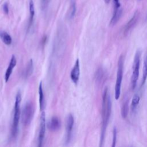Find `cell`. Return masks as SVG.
I'll list each match as a JSON object with an SVG mask.
<instances>
[{
	"instance_id": "cell-7",
	"label": "cell",
	"mask_w": 147,
	"mask_h": 147,
	"mask_svg": "<svg viewBox=\"0 0 147 147\" xmlns=\"http://www.w3.org/2000/svg\"><path fill=\"white\" fill-rule=\"evenodd\" d=\"M74 123V117L72 114H69L66 121V143H68L71 140Z\"/></svg>"
},
{
	"instance_id": "cell-11",
	"label": "cell",
	"mask_w": 147,
	"mask_h": 147,
	"mask_svg": "<svg viewBox=\"0 0 147 147\" xmlns=\"http://www.w3.org/2000/svg\"><path fill=\"white\" fill-rule=\"evenodd\" d=\"M138 19V13L136 12L134 14L133 17L131 18V20L126 25V26L125 27V30H124L125 33L129 32L130 31V30L131 29L134 27V26L136 25Z\"/></svg>"
},
{
	"instance_id": "cell-13",
	"label": "cell",
	"mask_w": 147,
	"mask_h": 147,
	"mask_svg": "<svg viewBox=\"0 0 147 147\" xmlns=\"http://www.w3.org/2000/svg\"><path fill=\"white\" fill-rule=\"evenodd\" d=\"M38 94H39V104H40V109L41 110H42L44 109L45 105V99L44 95L42 89V84L41 82L39 86H38Z\"/></svg>"
},
{
	"instance_id": "cell-18",
	"label": "cell",
	"mask_w": 147,
	"mask_h": 147,
	"mask_svg": "<svg viewBox=\"0 0 147 147\" xmlns=\"http://www.w3.org/2000/svg\"><path fill=\"white\" fill-rule=\"evenodd\" d=\"M128 110H129V103H128V101L126 100L122 107H121V115L122 117L123 118H125L128 114Z\"/></svg>"
},
{
	"instance_id": "cell-21",
	"label": "cell",
	"mask_w": 147,
	"mask_h": 147,
	"mask_svg": "<svg viewBox=\"0 0 147 147\" xmlns=\"http://www.w3.org/2000/svg\"><path fill=\"white\" fill-rule=\"evenodd\" d=\"M116 141H117V129L116 127H114L113 131V144L112 147H114L116 144Z\"/></svg>"
},
{
	"instance_id": "cell-22",
	"label": "cell",
	"mask_w": 147,
	"mask_h": 147,
	"mask_svg": "<svg viewBox=\"0 0 147 147\" xmlns=\"http://www.w3.org/2000/svg\"><path fill=\"white\" fill-rule=\"evenodd\" d=\"M3 10L4 13L6 14H8V13H9V6H8L7 2H5L3 5Z\"/></svg>"
},
{
	"instance_id": "cell-9",
	"label": "cell",
	"mask_w": 147,
	"mask_h": 147,
	"mask_svg": "<svg viewBox=\"0 0 147 147\" xmlns=\"http://www.w3.org/2000/svg\"><path fill=\"white\" fill-rule=\"evenodd\" d=\"M16 63H17L16 58L14 55H13L12 57H11V59H10L9 64L8 68H7V69L6 71V72H5V82H8V80L9 79V78H10V75H11L12 72H13V69L14 67L16 65Z\"/></svg>"
},
{
	"instance_id": "cell-10",
	"label": "cell",
	"mask_w": 147,
	"mask_h": 147,
	"mask_svg": "<svg viewBox=\"0 0 147 147\" xmlns=\"http://www.w3.org/2000/svg\"><path fill=\"white\" fill-rule=\"evenodd\" d=\"M122 13V10L121 7H114V10L113 14V17L110 21V25H114L120 19Z\"/></svg>"
},
{
	"instance_id": "cell-8",
	"label": "cell",
	"mask_w": 147,
	"mask_h": 147,
	"mask_svg": "<svg viewBox=\"0 0 147 147\" xmlns=\"http://www.w3.org/2000/svg\"><path fill=\"white\" fill-rule=\"evenodd\" d=\"M79 76H80V64H79V60L78 59L71 72L70 77L72 82L75 84H77L79 79Z\"/></svg>"
},
{
	"instance_id": "cell-4",
	"label": "cell",
	"mask_w": 147,
	"mask_h": 147,
	"mask_svg": "<svg viewBox=\"0 0 147 147\" xmlns=\"http://www.w3.org/2000/svg\"><path fill=\"white\" fill-rule=\"evenodd\" d=\"M140 58H141V51L140 50H137L134 56V61H133V67H132V74L131 76V86L132 89H134L137 85V82L139 76Z\"/></svg>"
},
{
	"instance_id": "cell-12",
	"label": "cell",
	"mask_w": 147,
	"mask_h": 147,
	"mask_svg": "<svg viewBox=\"0 0 147 147\" xmlns=\"http://www.w3.org/2000/svg\"><path fill=\"white\" fill-rule=\"evenodd\" d=\"M60 127V121L57 117H53L49 123V128L52 131L57 130Z\"/></svg>"
},
{
	"instance_id": "cell-23",
	"label": "cell",
	"mask_w": 147,
	"mask_h": 147,
	"mask_svg": "<svg viewBox=\"0 0 147 147\" xmlns=\"http://www.w3.org/2000/svg\"><path fill=\"white\" fill-rule=\"evenodd\" d=\"M104 1H105V2L106 3H109L110 2L111 0H104Z\"/></svg>"
},
{
	"instance_id": "cell-19",
	"label": "cell",
	"mask_w": 147,
	"mask_h": 147,
	"mask_svg": "<svg viewBox=\"0 0 147 147\" xmlns=\"http://www.w3.org/2000/svg\"><path fill=\"white\" fill-rule=\"evenodd\" d=\"M76 3L75 0H71V6H70V10H69V18L72 19L76 13Z\"/></svg>"
},
{
	"instance_id": "cell-17",
	"label": "cell",
	"mask_w": 147,
	"mask_h": 147,
	"mask_svg": "<svg viewBox=\"0 0 147 147\" xmlns=\"http://www.w3.org/2000/svg\"><path fill=\"white\" fill-rule=\"evenodd\" d=\"M140 100V97L139 95H138L137 94H135L133 96L131 100V108L132 111H134L136 109L138 105L139 104Z\"/></svg>"
},
{
	"instance_id": "cell-15",
	"label": "cell",
	"mask_w": 147,
	"mask_h": 147,
	"mask_svg": "<svg viewBox=\"0 0 147 147\" xmlns=\"http://www.w3.org/2000/svg\"><path fill=\"white\" fill-rule=\"evenodd\" d=\"M147 79V56L145 57L144 61V66H143V72H142V78L141 86H143Z\"/></svg>"
},
{
	"instance_id": "cell-6",
	"label": "cell",
	"mask_w": 147,
	"mask_h": 147,
	"mask_svg": "<svg viewBox=\"0 0 147 147\" xmlns=\"http://www.w3.org/2000/svg\"><path fill=\"white\" fill-rule=\"evenodd\" d=\"M46 127V120H45V113L42 111L40 117V131L38 138V146L41 147L42 145Z\"/></svg>"
},
{
	"instance_id": "cell-3",
	"label": "cell",
	"mask_w": 147,
	"mask_h": 147,
	"mask_svg": "<svg viewBox=\"0 0 147 147\" xmlns=\"http://www.w3.org/2000/svg\"><path fill=\"white\" fill-rule=\"evenodd\" d=\"M123 74V57L121 56L118 61V68L117 73V79L115 86V98L117 100L119 99L121 94V88Z\"/></svg>"
},
{
	"instance_id": "cell-5",
	"label": "cell",
	"mask_w": 147,
	"mask_h": 147,
	"mask_svg": "<svg viewBox=\"0 0 147 147\" xmlns=\"http://www.w3.org/2000/svg\"><path fill=\"white\" fill-rule=\"evenodd\" d=\"M33 114V105L32 102H28L25 105L22 112V122L25 126H27L30 123Z\"/></svg>"
},
{
	"instance_id": "cell-20",
	"label": "cell",
	"mask_w": 147,
	"mask_h": 147,
	"mask_svg": "<svg viewBox=\"0 0 147 147\" xmlns=\"http://www.w3.org/2000/svg\"><path fill=\"white\" fill-rule=\"evenodd\" d=\"M33 61H32V60L30 59V61H29V63L28 64L26 69H25V77H28L31 75V74L32 73V71H33Z\"/></svg>"
},
{
	"instance_id": "cell-1",
	"label": "cell",
	"mask_w": 147,
	"mask_h": 147,
	"mask_svg": "<svg viewBox=\"0 0 147 147\" xmlns=\"http://www.w3.org/2000/svg\"><path fill=\"white\" fill-rule=\"evenodd\" d=\"M111 110V102L109 94V91L107 87H106L103 91V98H102V129L100 136V146H102V144L104 141L105 133L107 126L109 121Z\"/></svg>"
},
{
	"instance_id": "cell-14",
	"label": "cell",
	"mask_w": 147,
	"mask_h": 147,
	"mask_svg": "<svg viewBox=\"0 0 147 147\" xmlns=\"http://www.w3.org/2000/svg\"><path fill=\"white\" fill-rule=\"evenodd\" d=\"M0 37L2 41L6 45H10L12 42V38L11 36L6 32H0Z\"/></svg>"
},
{
	"instance_id": "cell-2",
	"label": "cell",
	"mask_w": 147,
	"mask_h": 147,
	"mask_svg": "<svg viewBox=\"0 0 147 147\" xmlns=\"http://www.w3.org/2000/svg\"><path fill=\"white\" fill-rule=\"evenodd\" d=\"M21 100V95L20 92H18L16 97V102L14 105V117H13V129H12V134L14 137L17 134L18 123L20 118V102Z\"/></svg>"
},
{
	"instance_id": "cell-24",
	"label": "cell",
	"mask_w": 147,
	"mask_h": 147,
	"mask_svg": "<svg viewBox=\"0 0 147 147\" xmlns=\"http://www.w3.org/2000/svg\"><path fill=\"white\" fill-rule=\"evenodd\" d=\"M46 1H47V0H42V3H43L44 5L46 3Z\"/></svg>"
},
{
	"instance_id": "cell-16",
	"label": "cell",
	"mask_w": 147,
	"mask_h": 147,
	"mask_svg": "<svg viewBox=\"0 0 147 147\" xmlns=\"http://www.w3.org/2000/svg\"><path fill=\"white\" fill-rule=\"evenodd\" d=\"M29 12H30V18H29V26H30L33 22V18L34 16V6L33 0L29 1Z\"/></svg>"
}]
</instances>
